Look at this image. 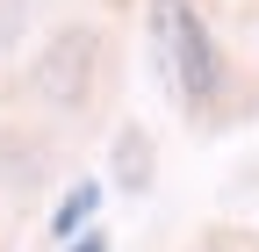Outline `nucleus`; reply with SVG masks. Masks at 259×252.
<instances>
[{
    "mask_svg": "<svg viewBox=\"0 0 259 252\" xmlns=\"http://www.w3.org/2000/svg\"><path fill=\"white\" fill-rule=\"evenodd\" d=\"M115 180L122 187H151V137L144 130H122L115 137Z\"/></svg>",
    "mask_w": 259,
    "mask_h": 252,
    "instance_id": "obj_3",
    "label": "nucleus"
},
{
    "mask_svg": "<svg viewBox=\"0 0 259 252\" xmlns=\"http://www.w3.org/2000/svg\"><path fill=\"white\" fill-rule=\"evenodd\" d=\"M94 209H101V187H94V180H79V187H72V195H65V202L51 209V231H58V238H72V231L87 224V216H94Z\"/></svg>",
    "mask_w": 259,
    "mask_h": 252,
    "instance_id": "obj_4",
    "label": "nucleus"
},
{
    "mask_svg": "<svg viewBox=\"0 0 259 252\" xmlns=\"http://www.w3.org/2000/svg\"><path fill=\"white\" fill-rule=\"evenodd\" d=\"M36 87L51 108H87L101 87V36L94 29H65V36L36 58Z\"/></svg>",
    "mask_w": 259,
    "mask_h": 252,
    "instance_id": "obj_2",
    "label": "nucleus"
},
{
    "mask_svg": "<svg viewBox=\"0 0 259 252\" xmlns=\"http://www.w3.org/2000/svg\"><path fill=\"white\" fill-rule=\"evenodd\" d=\"M65 252H108V245H101V238H94V231H79L72 245H65Z\"/></svg>",
    "mask_w": 259,
    "mask_h": 252,
    "instance_id": "obj_5",
    "label": "nucleus"
},
{
    "mask_svg": "<svg viewBox=\"0 0 259 252\" xmlns=\"http://www.w3.org/2000/svg\"><path fill=\"white\" fill-rule=\"evenodd\" d=\"M151 51L166 65L180 108H209L216 101V44L194 0H151Z\"/></svg>",
    "mask_w": 259,
    "mask_h": 252,
    "instance_id": "obj_1",
    "label": "nucleus"
}]
</instances>
